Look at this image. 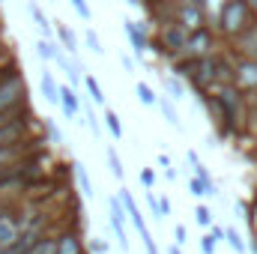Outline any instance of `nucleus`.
Returning <instances> with one entry per match:
<instances>
[{"mask_svg":"<svg viewBox=\"0 0 257 254\" xmlns=\"http://www.w3.org/2000/svg\"><path fill=\"white\" fill-rule=\"evenodd\" d=\"M236 51L230 48H218V51H212L209 54V60H212V75H215V84H236Z\"/></svg>","mask_w":257,"mask_h":254,"instance_id":"0eeeda50","label":"nucleus"},{"mask_svg":"<svg viewBox=\"0 0 257 254\" xmlns=\"http://www.w3.org/2000/svg\"><path fill=\"white\" fill-rule=\"evenodd\" d=\"M45 144H54V147H60L63 144V132H60V126L51 120V117H45Z\"/></svg>","mask_w":257,"mask_h":254,"instance_id":"c85d7f7f","label":"nucleus"},{"mask_svg":"<svg viewBox=\"0 0 257 254\" xmlns=\"http://www.w3.org/2000/svg\"><path fill=\"white\" fill-rule=\"evenodd\" d=\"M54 242H57V254H87L84 236L78 227H63L60 233H54Z\"/></svg>","mask_w":257,"mask_h":254,"instance_id":"f8f14e48","label":"nucleus"},{"mask_svg":"<svg viewBox=\"0 0 257 254\" xmlns=\"http://www.w3.org/2000/svg\"><path fill=\"white\" fill-rule=\"evenodd\" d=\"M69 3H72V9H75V15H78L81 21H93V9H90L87 0H69Z\"/></svg>","mask_w":257,"mask_h":254,"instance_id":"2f4dec72","label":"nucleus"},{"mask_svg":"<svg viewBox=\"0 0 257 254\" xmlns=\"http://www.w3.org/2000/svg\"><path fill=\"white\" fill-rule=\"evenodd\" d=\"M18 105H27V81H24V75L0 84V111L18 108Z\"/></svg>","mask_w":257,"mask_h":254,"instance_id":"6e6552de","label":"nucleus"},{"mask_svg":"<svg viewBox=\"0 0 257 254\" xmlns=\"http://www.w3.org/2000/svg\"><path fill=\"white\" fill-rule=\"evenodd\" d=\"M123 30H126L128 45H132L135 57L141 60V57L150 51V33H147V27H144L141 21H132V18H126V21H123Z\"/></svg>","mask_w":257,"mask_h":254,"instance_id":"9b49d317","label":"nucleus"},{"mask_svg":"<svg viewBox=\"0 0 257 254\" xmlns=\"http://www.w3.org/2000/svg\"><path fill=\"white\" fill-rule=\"evenodd\" d=\"M21 233L18 224V209L15 206H0V248H9Z\"/></svg>","mask_w":257,"mask_h":254,"instance_id":"1a4fd4ad","label":"nucleus"},{"mask_svg":"<svg viewBox=\"0 0 257 254\" xmlns=\"http://www.w3.org/2000/svg\"><path fill=\"white\" fill-rule=\"evenodd\" d=\"M200 102L206 105L209 117L215 120L221 138H236L239 135V129L248 117V108H245V93L236 84H212V90L203 93Z\"/></svg>","mask_w":257,"mask_h":254,"instance_id":"f257e3e1","label":"nucleus"},{"mask_svg":"<svg viewBox=\"0 0 257 254\" xmlns=\"http://www.w3.org/2000/svg\"><path fill=\"white\" fill-rule=\"evenodd\" d=\"M84 90H87V96H90L93 105H105V90H102V84L96 81V75L84 72Z\"/></svg>","mask_w":257,"mask_h":254,"instance_id":"4be33fe9","label":"nucleus"},{"mask_svg":"<svg viewBox=\"0 0 257 254\" xmlns=\"http://www.w3.org/2000/svg\"><path fill=\"white\" fill-rule=\"evenodd\" d=\"M102 120H105V129L111 132V138H114V141H120V138H123V123H120V114H117V111L105 108V117H102Z\"/></svg>","mask_w":257,"mask_h":254,"instance_id":"a878e982","label":"nucleus"},{"mask_svg":"<svg viewBox=\"0 0 257 254\" xmlns=\"http://www.w3.org/2000/svg\"><path fill=\"white\" fill-rule=\"evenodd\" d=\"M189 191H192L194 197H200V200H203V197H212V194H209V189H206V186H203V183H200L194 174L189 177Z\"/></svg>","mask_w":257,"mask_h":254,"instance_id":"72a5a7b5","label":"nucleus"},{"mask_svg":"<svg viewBox=\"0 0 257 254\" xmlns=\"http://www.w3.org/2000/svg\"><path fill=\"white\" fill-rule=\"evenodd\" d=\"M135 12H147V0H126Z\"/></svg>","mask_w":257,"mask_h":254,"instance_id":"79ce46f5","label":"nucleus"},{"mask_svg":"<svg viewBox=\"0 0 257 254\" xmlns=\"http://www.w3.org/2000/svg\"><path fill=\"white\" fill-rule=\"evenodd\" d=\"M245 3H248V6H251V9L257 12V0H245Z\"/></svg>","mask_w":257,"mask_h":254,"instance_id":"49530a36","label":"nucleus"},{"mask_svg":"<svg viewBox=\"0 0 257 254\" xmlns=\"http://www.w3.org/2000/svg\"><path fill=\"white\" fill-rule=\"evenodd\" d=\"M156 108L162 111L165 123H168V126L174 129V132H183V120H180V111H177V105H174V102H171V99H168L165 93H162V96L156 99Z\"/></svg>","mask_w":257,"mask_h":254,"instance_id":"a211bd4d","label":"nucleus"},{"mask_svg":"<svg viewBox=\"0 0 257 254\" xmlns=\"http://www.w3.org/2000/svg\"><path fill=\"white\" fill-rule=\"evenodd\" d=\"M159 212H162V221H168V218L174 215V203H171V197H168V194H162V197H159Z\"/></svg>","mask_w":257,"mask_h":254,"instance_id":"e433bc0d","label":"nucleus"},{"mask_svg":"<svg viewBox=\"0 0 257 254\" xmlns=\"http://www.w3.org/2000/svg\"><path fill=\"white\" fill-rule=\"evenodd\" d=\"M236 87L245 96H257V60L236 57Z\"/></svg>","mask_w":257,"mask_h":254,"instance_id":"9d476101","label":"nucleus"},{"mask_svg":"<svg viewBox=\"0 0 257 254\" xmlns=\"http://www.w3.org/2000/svg\"><path fill=\"white\" fill-rule=\"evenodd\" d=\"M206 233H209V236L215 239V245H218V242H224V227H218V224H212V227H209Z\"/></svg>","mask_w":257,"mask_h":254,"instance_id":"a19ab883","label":"nucleus"},{"mask_svg":"<svg viewBox=\"0 0 257 254\" xmlns=\"http://www.w3.org/2000/svg\"><path fill=\"white\" fill-rule=\"evenodd\" d=\"M54 36H57V45L63 48L69 57H78V36H75V30L63 24V21H54Z\"/></svg>","mask_w":257,"mask_h":254,"instance_id":"dca6fc26","label":"nucleus"},{"mask_svg":"<svg viewBox=\"0 0 257 254\" xmlns=\"http://www.w3.org/2000/svg\"><path fill=\"white\" fill-rule=\"evenodd\" d=\"M138 180L144 183V189L147 191L156 189V171H153V168H141V171H138Z\"/></svg>","mask_w":257,"mask_h":254,"instance_id":"f704fd0d","label":"nucleus"},{"mask_svg":"<svg viewBox=\"0 0 257 254\" xmlns=\"http://www.w3.org/2000/svg\"><path fill=\"white\" fill-rule=\"evenodd\" d=\"M147 206H150L153 221H162V212H159V197H156V191H153V189L147 191Z\"/></svg>","mask_w":257,"mask_h":254,"instance_id":"c9c22d12","label":"nucleus"},{"mask_svg":"<svg viewBox=\"0 0 257 254\" xmlns=\"http://www.w3.org/2000/svg\"><path fill=\"white\" fill-rule=\"evenodd\" d=\"M230 45H236L233 51L239 54V57H248V60H257V24L248 30V33H242L236 42H230Z\"/></svg>","mask_w":257,"mask_h":254,"instance_id":"6ab92c4d","label":"nucleus"},{"mask_svg":"<svg viewBox=\"0 0 257 254\" xmlns=\"http://www.w3.org/2000/svg\"><path fill=\"white\" fill-rule=\"evenodd\" d=\"M72 177H75V183H78L84 197H93V180H90V174H87V168L81 162H72Z\"/></svg>","mask_w":257,"mask_h":254,"instance_id":"412c9836","label":"nucleus"},{"mask_svg":"<svg viewBox=\"0 0 257 254\" xmlns=\"http://www.w3.org/2000/svg\"><path fill=\"white\" fill-rule=\"evenodd\" d=\"M221 48V39H218V33L209 27V24H203V27H197L189 33V42H186V57H209L212 51H218Z\"/></svg>","mask_w":257,"mask_h":254,"instance_id":"20e7f679","label":"nucleus"},{"mask_svg":"<svg viewBox=\"0 0 257 254\" xmlns=\"http://www.w3.org/2000/svg\"><path fill=\"white\" fill-rule=\"evenodd\" d=\"M159 168L165 171V177H168L171 183L177 180V168H174V162H171V156H168V153H159Z\"/></svg>","mask_w":257,"mask_h":254,"instance_id":"473e14b6","label":"nucleus"},{"mask_svg":"<svg viewBox=\"0 0 257 254\" xmlns=\"http://www.w3.org/2000/svg\"><path fill=\"white\" fill-rule=\"evenodd\" d=\"M39 90H42L45 102H51V105L60 102V84L54 81V75H51L48 69H42V75H39Z\"/></svg>","mask_w":257,"mask_h":254,"instance_id":"aec40b11","label":"nucleus"},{"mask_svg":"<svg viewBox=\"0 0 257 254\" xmlns=\"http://www.w3.org/2000/svg\"><path fill=\"white\" fill-rule=\"evenodd\" d=\"M27 12H30V18H33L36 30H39V39H54V27H51L48 15L42 12V6H39L36 0H27Z\"/></svg>","mask_w":257,"mask_h":254,"instance_id":"f3484780","label":"nucleus"},{"mask_svg":"<svg viewBox=\"0 0 257 254\" xmlns=\"http://www.w3.org/2000/svg\"><path fill=\"white\" fill-rule=\"evenodd\" d=\"M0 174H3V168H0Z\"/></svg>","mask_w":257,"mask_h":254,"instance_id":"de8ad7c7","label":"nucleus"},{"mask_svg":"<svg viewBox=\"0 0 257 254\" xmlns=\"http://www.w3.org/2000/svg\"><path fill=\"white\" fill-rule=\"evenodd\" d=\"M27 254H57L54 233H45V236H42V239H39V242H36V245H33V248H30Z\"/></svg>","mask_w":257,"mask_h":254,"instance_id":"c756f323","label":"nucleus"},{"mask_svg":"<svg viewBox=\"0 0 257 254\" xmlns=\"http://www.w3.org/2000/svg\"><path fill=\"white\" fill-rule=\"evenodd\" d=\"M174 245H177V248H186V245H189V233H186V224H177V227H174Z\"/></svg>","mask_w":257,"mask_h":254,"instance_id":"4c0bfd02","label":"nucleus"},{"mask_svg":"<svg viewBox=\"0 0 257 254\" xmlns=\"http://www.w3.org/2000/svg\"><path fill=\"white\" fill-rule=\"evenodd\" d=\"M135 96H138V102H141V105L156 108V99H159V96H156V90H153L147 81H138V84H135Z\"/></svg>","mask_w":257,"mask_h":254,"instance_id":"393cba45","label":"nucleus"},{"mask_svg":"<svg viewBox=\"0 0 257 254\" xmlns=\"http://www.w3.org/2000/svg\"><path fill=\"white\" fill-rule=\"evenodd\" d=\"M194 221H197L203 230H209V227L215 224V212H212L206 203H197V206H194Z\"/></svg>","mask_w":257,"mask_h":254,"instance_id":"bb28decb","label":"nucleus"},{"mask_svg":"<svg viewBox=\"0 0 257 254\" xmlns=\"http://www.w3.org/2000/svg\"><path fill=\"white\" fill-rule=\"evenodd\" d=\"M257 24V12L245 0H221L212 18V30L218 33L221 42H236L242 33H248Z\"/></svg>","mask_w":257,"mask_h":254,"instance_id":"f03ea898","label":"nucleus"},{"mask_svg":"<svg viewBox=\"0 0 257 254\" xmlns=\"http://www.w3.org/2000/svg\"><path fill=\"white\" fill-rule=\"evenodd\" d=\"M165 254H183V248H177V245L171 242V245H165Z\"/></svg>","mask_w":257,"mask_h":254,"instance_id":"a18cd8bd","label":"nucleus"},{"mask_svg":"<svg viewBox=\"0 0 257 254\" xmlns=\"http://www.w3.org/2000/svg\"><path fill=\"white\" fill-rule=\"evenodd\" d=\"M171 75H177L180 81H186V87H192L197 96L209 93L212 84H215V75H212V60L209 57H180L168 66Z\"/></svg>","mask_w":257,"mask_h":254,"instance_id":"7ed1b4c3","label":"nucleus"},{"mask_svg":"<svg viewBox=\"0 0 257 254\" xmlns=\"http://www.w3.org/2000/svg\"><path fill=\"white\" fill-rule=\"evenodd\" d=\"M33 120H36V117H27V120H15V123L0 126V147H15V144H21L24 138H30Z\"/></svg>","mask_w":257,"mask_h":254,"instance_id":"ddd939ff","label":"nucleus"},{"mask_svg":"<svg viewBox=\"0 0 257 254\" xmlns=\"http://www.w3.org/2000/svg\"><path fill=\"white\" fill-rule=\"evenodd\" d=\"M90 251L93 254H108V242H105L102 236H93V239H90Z\"/></svg>","mask_w":257,"mask_h":254,"instance_id":"ea45409f","label":"nucleus"},{"mask_svg":"<svg viewBox=\"0 0 257 254\" xmlns=\"http://www.w3.org/2000/svg\"><path fill=\"white\" fill-rule=\"evenodd\" d=\"M215 248H218L215 239H212L209 233H203V236H200V254H215Z\"/></svg>","mask_w":257,"mask_h":254,"instance_id":"58836bf2","label":"nucleus"},{"mask_svg":"<svg viewBox=\"0 0 257 254\" xmlns=\"http://www.w3.org/2000/svg\"><path fill=\"white\" fill-rule=\"evenodd\" d=\"M224 242L230 245V251H233V254H245V239H242V233H239V230L224 227Z\"/></svg>","mask_w":257,"mask_h":254,"instance_id":"cd10ccee","label":"nucleus"},{"mask_svg":"<svg viewBox=\"0 0 257 254\" xmlns=\"http://www.w3.org/2000/svg\"><path fill=\"white\" fill-rule=\"evenodd\" d=\"M159 78H162V87H165V96L177 105V102H186L189 99V87H186V81H180L177 75H165V72H159Z\"/></svg>","mask_w":257,"mask_h":254,"instance_id":"2eb2a0df","label":"nucleus"},{"mask_svg":"<svg viewBox=\"0 0 257 254\" xmlns=\"http://www.w3.org/2000/svg\"><path fill=\"white\" fill-rule=\"evenodd\" d=\"M174 21H177L186 33H192L197 27L209 24V21H206V9H203L197 0H174Z\"/></svg>","mask_w":257,"mask_h":254,"instance_id":"39448f33","label":"nucleus"},{"mask_svg":"<svg viewBox=\"0 0 257 254\" xmlns=\"http://www.w3.org/2000/svg\"><path fill=\"white\" fill-rule=\"evenodd\" d=\"M126 221H128V215H126V209H123V200H120L117 194H111V197H108V224H111V230H114V236H117L120 251H128V248H132Z\"/></svg>","mask_w":257,"mask_h":254,"instance_id":"423d86ee","label":"nucleus"},{"mask_svg":"<svg viewBox=\"0 0 257 254\" xmlns=\"http://www.w3.org/2000/svg\"><path fill=\"white\" fill-rule=\"evenodd\" d=\"M84 45L96 54V57H102L105 54V48H102V39H99V33L93 30V27H87V33H84Z\"/></svg>","mask_w":257,"mask_h":254,"instance_id":"7c9ffc66","label":"nucleus"},{"mask_svg":"<svg viewBox=\"0 0 257 254\" xmlns=\"http://www.w3.org/2000/svg\"><path fill=\"white\" fill-rule=\"evenodd\" d=\"M105 159H108V171H111V177H114V180H123V177H126V168H123V159L117 156L114 147H105Z\"/></svg>","mask_w":257,"mask_h":254,"instance_id":"b1692460","label":"nucleus"},{"mask_svg":"<svg viewBox=\"0 0 257 254\" xmlns=\"http://www.w3.org/2000/svg\"><path fill=\"white\" fill-rule=\"evenodd\" d=\"M60 111H63L66 120H78L81 117V96H78V90L75 87H69V84H60Z\"/></svg>","mask_w":257,"mask_h":254,"instance_id":"4468645a","label":"nucleus"},{"mask_svg":"<svg viewBox=\"0 0 257 254\" xmlns=\"http://www.w3.org/2000/svg\"><path fill=\"white\" fill-rule=\"evenodd\" d=\"M123 69H126L128 75H135V63H132V57H123Z\"/></svg>","mask_w":257,"mask_h":254,"instance_id":"c03bdc74","label":"nucleus"},{"mask_svg":"<svg viewBox=\"0 0 257 254\" xmlns=\"http://www.w3.org/2000/svg\"><path fill=\"white\" fill-rule=\"evenodd\" d=\"M6 206H9V203H6Z\"/></svg>","mask_w":257,"mask_h":254,"instance_id":"09e8293b","label":"nucleus"},{"mask_svg":"<svg viewBox=\"0 0 257 254\" xmlns=\"http://www.w3.org/2000/svg\"><path fill=\"white\" fill-rule=\"evenodd\" d=\"M57 51H60L57 39H39V42H36V57H39L42 63H54Z\"/></svg>","mask_w":257,"mask_h":254,"instance_id":"5701e85b","label":"nucleus"},{"mask_svg":"<svg viewBox=\"0 0 257 254\" xmlns=\"http://www.w3.org/2000/svg\"><path fill=\"white\" fill-rule=\"evenodd\" d=\"M197 3H200V6H203V9H206V12H209V9H212V6H218V3H221V0H197Z\"/></svg>","mask_w":257,"mask_h":254,"instance_id":"37998d69","label":"nucleus"}]
</instances>
